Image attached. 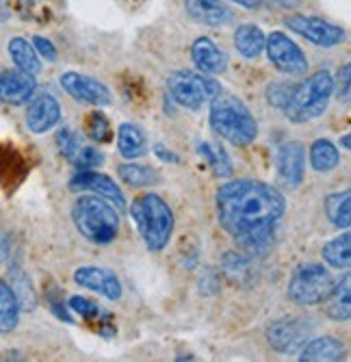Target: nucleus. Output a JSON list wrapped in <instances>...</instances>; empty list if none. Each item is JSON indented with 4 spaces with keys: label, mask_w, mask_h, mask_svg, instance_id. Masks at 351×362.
<instances>
[{
    "label": "nucleus",
    "mask_w": 351,
    "mask_h": 362,
    "mask_svg": "<svg viewBox=\"0 0 351 362\" xmlns=\"http://www.w3.org/2000/svg\"><path fill=\"white\" fill-rule=\"evenodd\" d=\"M349 141H351V137H349V135H345V137H343V141H340L345 150H349Z\"/></svg>",
    "instance_id": "obj_41"
},
{
    "label": "nucleus",
    "mask_w": 351,
    "mask_h": 362,
    "mask_svg": "<svg viewBox=\"0 0 351 362\" xmlns=\"http://www.w3.org/2000/svg\"><path fill=\"white\" fill-rule=\"evenodd\" d=\"M217 221L245 250L269 245L273 228L286 213V200L273 185L239 178L221 185L215 193Z\"/></svg>",
    "instance_id": "obj_1"
},
{
    "label": "nucleus",
    "mask_w": 351,
    "mask_h": 362,
    "mask_svg": "<svg viewBox=\"0 0 351 362\" xmlns=\"http://www.w3.org/2000/svg\"><path fill=\"white\" fill-rule=\"evenodd\" d=\"M72 219L78 233L95 245L111 243L119 233V215L115 206L100 200V195H85L76 200L72 206Z\"/></svg>",
    "instance_id": "obj_4"
},
{
    "label": "nucleus",
    "mask_w": 351,
    "mask_h": 362,
    "mask_svg": "<svg viewBox=\"0 0 351 362\" xmlns=\"http://www.w3.org/2000/svg\"><path fill=\"white\" fill-rule=\"evenodd\" d=\"M210 128L232 146H249L258 137V124L237 95L217 93L210 100Z\"/></svg>",
    "instance_id": "obj_3"
},
{
    "label": "nucleus",
    "mask_w": 351,
    "mask_h": 362,
    "mask_svg": "<svg viewBox=\"0 0 351 362\" xmlns=\"http://www.w3.org/2000/svg\"><path fill=\"white\" fill-rule=\"evenodd\" d=\"M349 74H351V68H349V63H347V65H343V68L338 70V81L334 85V89L338 91V100H343V103H349V93H351V89H349V85H351Z\"/></svg>",
    "instance_id": "obj_37"
},
{
    "label": "nucleus",
    "mask_w": 351,
    "mask_h": 362,
    "mask_svg": "<svg viewBox=\"0 0 351 362\" xmlns=\"http://www.w3.org/2000/svg\"><path fill=\"white\" fill-rule=\"evenodd\" d=\"M131 217L150 252H161L167 247L174 235V213L169 204L156 193H143L133 200Z\"/></svg>",
    "instance_id": "obj_2"
},
{
    "label": "nucleus",
    "mask_w": 351,
    "mask_h": 362,
    "mask_svg": "<svg viewBox=\"0 0 351 362\" xmlns=\"http://www.w3.org/2000/svg\"><path fill=\"white\" fill-rule=\"evenodd\" d=\"M7 254H9V241L3 233H0V262H5Z\"/></svg>",
    "instance_id": "obj_39"
},
{
    "label": "nucleus",
    "mask_w": 351,
    "mask_h": 362,
    "mask_svg": "<svg viewBox=\"0 0 351 362\" xmlns=\"http://www.w3.org/2000/svg\"><path fill=\"white\" fill-rule=\"evenodd\" d=\"M33 48H35V52H37L42 59H46V61H50V63H54V61L59 59V52H56V48L52 46V42L46 40V37H42V35H35V37H33Z\"/></svg>",
    "instance_id": "obj_36"
},
{
    "label": "nucleus",
    "mask_w": 351,
    "mask_h": 362,
    "mask_svg": "<svg viewBox=\"0 0 351 362\" xmlns=\"http://www.w3.org/2000/svg\"><path fill=\"white\" fill-rule=\"evenodd\" d=\"M198 154L208 163L210 170L219 176V178H226L232 174V160L228 156V152L223 150L221 146H213V144H200L198 146Z\"/></svg>",
    "instance_id": "obj_29"
},
{
    "label": "nucleus",
    "mask_w": 351,
    "mask_h": 362,
    "mask_svg": "<svg viewBox=\"0 0 351 362\" xmlns=\"http://www.w3.org/2000/svg\"><path fill=\"white\" fill-rule=\"evenodd\" d=\"M74 168L78 170H89V168H98L105 163V154L98 150V148H93V146H81V150L76 152V156L70 160Z\"/></svg>",
    "instance_id": "obj_34"
},
{
    "label": "nucleus",
    "mask_w": 351,
    "mask_h": 362,
    "mask_svg": "<svg viewBox=\"0 0 351 362\" xmlns=\"http://www.w3.org/2000/svg\"><path fill=\"white\" fill-rule=\"evenodd\" d=\"M70 310H74L76 315H81L83 319H93V317H98L100 315V308H98V304H93L91 300H87V298H78V295H76V298H72L70 300Z\"/></svg>",
    "instance_id": "obj_35"
},
{
    "label": "nucleus",
    "mask_w": 351,
    "mask_h": 362,
    "mask_svg": "<svg viewBox=\"0 0 351 362\" xmlns=\"http://www.w3.org/2000/svg\"><path fill=\"white\" fill-rule=\"evenodd\" d=\"M117 176L121 182L131 185V187H150V185L161 182V174H158L154 168L137 165V163H124V165H119Z\"/></svg>",
    "instance_id": "obj_28"
},
{
    "label": "nucleus",
    "mask_w": 351,
    "mask_h": 362,
    "mask_svg": "<svg viewBox=\"0 0 351 362\" xmlns=\"http://www.w3.org/2000/svg\"><path fill=\"white\" fill-rule=\"evenodd\" d=\"M334 78L328 70H319L302 85L295 87L291 103L286 105L284 115L295 124H306L321 117L332 100Z\"/></svg>",
    "instance_id": "obj_5"
},
{
    "label": "nucleus",
    "mask_w": 351,
    "mask_h": 362,
    "mask_svg": "<svg viewBox=\"0 0 351 362\" xmlns=\"http://www.w3.org/2000/svg\"><path fill=\"white\" fill-rule=\"evenodd\" d=\"M334 284L336 282L330 269H326L323 265H316V262H308V265H299L293 272L286 295L297 306H316L330 298Z\"/></svg>",
    "instance_id": "obj_6"
},
{
    "label": "nucleus",
    "mask_w": 351,
    "mask_h": 362,
    "mask_svg": "<svg viewBox=\"0 0 351 362\" xmlns=\"http://www.w3.org/2000/svg\"><path fill=\"white\" fill-rule=\"evenodd\" d=\"M70 189L72 191H91L93 195H100L105 200L113 202L117 209L126 206V197L119 189V185L109 178L107 174L100 172H81L70 180Z\"/></svg>",
    "instance_id": "obj_14"
},
{
    "label": "nucleus",
    "mask_w": 351,
    "mask_h": 362,
    "mask_svg": "<svg viewBox=\"0 0 351 362\" xmlns=\"http://www.w3.org/2000/svg\"><path fill=\"white\" fill-rule=\"evenodd\" d=\"M154 152H156V156L161 158V160H167V163H180V156L178 154H174V152H165V148L163 146H156L154 148Z\"/></svg>",
    "instance_id": "obj_38"
},
{
    "label": "nucleus",
    "mask_w": 351,
    "mask_h": 362,
    "mask_svg": "<svg viewBox=\"0 0 351 362\" xmlns=\"http://www.w3.org/2000/svg\"><path fill=\"white\" fill-rule=\"evenodd\" d=\"M74 282L83 288L100 293L102 298L117 302L121 298V282L119 278L105 267H81L74 272Z\"/></svg>",
    "instance_id": "obj_15"
},
{
    "label": "nucleus",
    "mask_w": 351,
    "mask_h": 362,
    "mask_svg": "<svg viewBox=\"0 0 351 362\" xmlns=\"http://www.w3.org/2000/svg\"><path fill=\"white\" fill-rule=\"evenodd\" d=\"M167 89L174 103L191 111L202 109L217 93H221V87L215 78H208L202 72H191V70L174 72L167 78Z\"/></svg>",
    "instance_id": "obj_7"
},
{
    "label": "nucleus",
    "mask_w": 351,
    "mask_h": 362,
    "mask_svg": "<svg viewBox=\"0 0 351 362\" xmlns=\"http://www.w3.org/2000/svg\"><path fill=\"white\" fill-rule=\"evenodd\" d=\"M191 59L202 74H223L228 68V57L213 40L200 37L191 46Z\"/></svg>",
    "instance_id": "obj_17"
},
{
    "label": "nucleus",
    "mask_w": 351,
    "mask_h": 362,
    "mask_svg": "<svg viewBox=\"0 0 351 362\" xmlns=\"http://www.w3.org/2000/svg\"><path fill=\"white\" fill-rule=\"evenodd\" d=\"M184 11L204 26H223L232 20V11L221 0H184Z\"/></svg>",
    "instance_id": "obj_18"
},
{
    "label": "nucleus",
    "mask_w": 351,
    "mask_h": 362,
    "mask_svg": "<svg viewBox=\"0 0 351 362\" xmlns=\"http://www.w3.org/2000/svg\"><path fill=\"white\" fill-rule=\"evenodd\" d=\"M9 54L16 61L18 70L26 72V74H37L42 70V63H40V54L35 52L33 44H28L24 37H13L9 42Z\"/></svg>",
    "instance_id": "obj_23"
},
{
    "label": "nucleus",
    "mask_w": 351,
    "mask_h": 362,
    "mask_svg": "<svg viewBox=\"0 0 351 362\" xmlns=\"http://www.w3.org/2000/svg\"><path fill=\"white\" fill-rule=\"evenodd\" d=\"M59 119H61V105L56 103V98L48 91L33 93L26 109V126L30 133L44 135L59 124Z\"/></svg>",
    "instance_id": "obj_12"
},
{
    "label": "nucleus",
    "mask_w": 351,
    "mask_h": 362,
    "mask_svg": "<svg viewBox=\"0 0 351 362\" xmlns=\"http://www.w3.org/2000/svg\"><path fill=\"white\" fill-rule=\"evenodd\" d=\"M338 163H340V152L332 141L319 139L310 146V165L316 172L328 174L338 168Z\"/></svg>",
    "instance_id": "obj_24"
},
{
    "label": "nucleus",
    "mask_w": 351,
    "mask_h": 362,
    "mask_svg": "<svg viewBox=\"0 0 351 362\" xmlns=\"http://www.w3.org/2000/svg\"><path fill=\"white\" fill-rule=\"evenodd\" d=\"M18 319H20V306L16 295L5 280H0V334L16 330Z\"/></svg>",
    "instance_id": "obj_25"
},
{
    "label": "nucleus",
    "mask_w": 351,
    "mask_h": 362,
    "mask_svg": "<svg viewBox=\"0 0 351 362\" xmlns=\"http://www.w3.org/2000/svg\"><path fill=\"white\" fill-rule=\"evenodd\" d=\"M310 332H312L310 319H280L267 327V341L273 349L282 354H291L306 343Z\"/></svg>",
    "instance_id": "obj_11"
},
{
    "label": "nucleus",
    "mask_w": 351,
    "mask_h": 362,
    "mask_svg": "<svg viewBox=\"0 0 351 362\" xmlns=\"http://www.w3.org/2000/svg\"><path fill=\"white\" fill-rule=\"evenodd\" d=\"M295 87L293 83H271L267 87V103L275 109H286V105L291 103V98L295 93Z\"/></svg>",
    "instance_id": "obj_31"
},
{
    "label": "nucleus",
    "mask_w": 351,
    "mask_h": 362,
    "mask_svg": "<svg viewBox=\"0 0 351 362\" xmlns=\"http://www.w3.org/2000/svg\"><path fill=\"white\" fill-rule=\"evenodd\" d=\"M85 130H87L89 139L98 141V144H107V141H111V137H113L111 124H109L107 115L100 113V111H93V113L87 115V119H85Z\"/></svg>",
    "instance_id": "obj_30"
},
{
    "label": "nucleus",
    "mask_w": 351,
    "mask_h": 362,
    "mask_svg": "<svg viewBox=\"0 0 351 362\" xmlns=\"http://www.w3.org/2000/svg\"><path fill=\"white\" fill-rule=\"evenodd\" d=\"M117 150L124 158H139L148 154L145 133L137 124H121L117 130Z\"/></svg>",
    "instance_id": "obj_20"
},
{
    "label": "nucleus",
    "mask_w": 351,
    "mask_h": 362,
    "mask_svg": "<svg viewBox=\"0 0 351 362\" xmlns=\"http://www.w3.org/2000/svg\"><path fill=\"white\" fill-rule=\"evenodd\" d=\"M16 300H18V306L24 308V310H33L37 300H35V293L30 288V282L22 276V274H16L13 276V286H11Z\"/></svg>",
    "instance_id": "obj_32"
},
{
    "label": "nucleus",
    "mask_w": 351,
    "mask_h": 362,
    "mask_svg": "<svg viewBox=\"0 0 351 362\" xmlns=\"http://www.w3.org/2000/svg\"><path fill=\"white\" fill-rule=\"evenodd\" d=\"M37 81L22 70H7L0 74V100L7 105H24L33 98Z\"/></svg>",
    "instance_id": "obj_16"
},
{
    "label": "nucleus",
    "mask_w": 351,
    "mask_h": 362,
    "mask_svg": "<svg viewBox=\"0 0 351 362\" xmlns=\"http://www.w3.org/2000/svg\"><path fill=\"white\" fill-rule=\"evenodd\" d=\"M234 46L245 59H256L265 50V33L256 24H241L234 33Z\"/></svg>",
    "instance_id": "obj_22"
},
{
    "label": "nucleus",
    "mask_w": 351,
    "mask_h": 362,
    "mask_svg": "<svg viewBox=\"0 0 351 362\" xmlns=\"http://www.w3.org/2000/svg\"><path fill=\"white\" fill-rule=\"evenodd\" d=\"M61 87L66 89L74 100L85 103V105L107 107L113 100L109 87L105 83H100L98 78L87 76V74H78V72L61 74Z\"/></svg>",
    "instance_id": "obj_10"
},
{
    "label": "nucleus",
    "mask_w": 351,
    "mask_h": 362,
    "mask_svg": "<svg viewBox=\"0 0 351 362\" xmlns=\"http://www.w3.org/2000/svg\"><path fill=\"white\" fill-rule=\"evenodd\" d=\"M306 152L299 141H286L278 150V178L284 187L295 189L304 180Z\"/></svg>",
    "instance_id": "obj_13"
},
{
    "label": "nucleus",
    "mask_w": 351,
    "mask_h": 362,
    "mask_svg": "<svg viewBox=\"0 0 351 362\" xmlns=\"http://www.w3.org/2000/svg\"><path fill=\"white\" fill-rule=\"evenodd\" d=\"M81 137L78 133H74L72 128H61L59 133H56V148L59 152L66 156L68 160H72L76 156V152L81 150Z\"/></svg>",
    "instance_id": "obj_33"
},
{
    "label": "nucleus",
    "mask_w": 351,
    "mask_h": 362,
    "mask_svg": "<svg viewBox=\"0 0 351 362\" xmlns=\"http://www.w3.org/2000/svg\"><path fill=\"white\" fill-rule=\"evenodd\" d=\"M326 215L336 228H349L351 226V191L345 189L340 193H332L326 200Z\"/></svg>",
    "instance_id": "obj_26"
},
{
    "label": "nucleus",
    "mask_w": 351,
    "mask_h": 362,
    "mask_svg": "<svg viewBox=\"0 0 351 362\" xmlns=\"http://www.w3.org/2000/svg\"><path fill=\"white\" fill-rule=\"evenodd\" d=\"M323 260L334 269H347L351 262V235L343 233L340 237L332 239L323 245Z\"/></svg>",
    "instance_id": "obj_27"
},
{
    "label": "nucleus",
    "mask_w": 351,
    "mask_h": 362,
    "mask_svg": "<svg viewBox=\"0 0 351 362\" xmlns=\"http://www.w3.org/2000/svg\"><path fill=\"white\" fill-rule=\"evenodd\" d=\"M328 302V317L334 321H349L351 317V276L345 274L338 284H334Z\"/></svg>",
    "instance_id": "obj_21"
},
{
    "label": "nucleus",
    "mask_w": 351,
    "mask_h": 362,
    "mask_svg": "<svg viewBox=\"0 0 351 362\" xmlns=\"http://www.w3.org/2000/svg\"><path fill=\"white\" fill-rule=\"evenodd\" d=\"M345 356V347L334 337H319L312 339L304 349L299 360L304 362H336Z\"/></svg>",
    "instance_id": "obj_19"
},
{
    "label": "nucleus",
    "mask_w": 351,
    "mask_h": 362,
    "mask_svg": "<svg viewBox=\"0 0 351 362\" xmlns=\"http://www.w3.org/2000/svg\"><path fill=\"white\" fill-rule=\"evenodd\" d=\"M265 50H267L269 61L282 74H291V76L306 74L308 59H306L304 50L293 40L286 37L284 33L273 30L269 37H265Z\"/></svg>",
    "instance_id": "obj_8"
},
{
    "label": "nucleus",
    "mask_w": 351,
    "mask_h": 362,
    "mask_svg": "<svg viewBox=\"0 0 351 362\" xmlns=\"http://www.w3.org/2000/svg\"><path fill=\"white\" fill-rule=\"evenodd\" d=\"M232 3H237V5H243V7H247V9H256V7H261L265 0H232Z\"/></svg>",
    "instance_id": "obj_40"
},
{
    "label": "nucleus",
    "mask_w": 351,
    "mask_h": 362,
    "mask_svg": "<svg viewBox=\"0 0 351 362\" xmlns=\"http://www.w3.org/2000/svg\"><path fill=\"white\" fill-rule=\"evenodd\" d=\"M286 26L319 48H334L345 40L343 26L314 16H289L286 18Z\"/></svg>",
    "instance_id": "obj_9"
}]
</instances>
